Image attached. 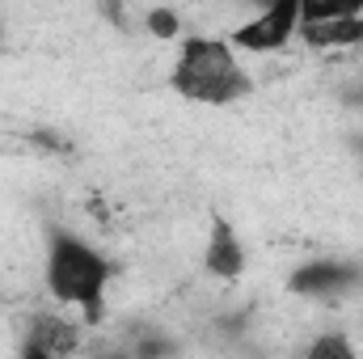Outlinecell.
I'll use <instances>...</instances> for the list:
<instances>
[{
  "label": "cell",
  "instance_id": "5",
  "mask_svg": "<svg viewBox=\"0 0 363 359\" xmlns=\"http://www.w3.org/2000/svg\"><path fill=\"white\" fill-rule=\"evenodd\" d=\"M203 267L211 270L216 279H237L245 270V250H241V237L233 233L228 220H216L211 233H207V250H203Z\"/></svg>",
  "mask_w": 363,
  "mask_h": 359
},
{
  "label": "cell",
  "instance_id": "4",
  "mask_svg": "<svg viewBox=\"0 0 363 359\" xmlns=\"http://www.w3.org/2000/svg\"><path fill=\"white\" fill-rule=\"evenodd\" d=\"M291 38H300V4L296 0H274L262 13H254L250 21H241L228 43L237 51H250V55H274Z\"/></svg>",
  "mask_w": 363,
  "mask_h": 359
},
{
  "label": "cell",
  "instance_id": "9",
  "mask_svg": "<svg viewBox=\"0 0 363 359\" xmlns=\"http://www.w3.org/2000/svg\"><path fill=\"white\" fill-rule=\"evenodd\" d=\"M148 34H157V38H178L182 17L174 9H148Z\"/></svg>",
  "mask_w": 363,
  "mask_h": 359
},
{
  "label": "cell",
  "instance_id": "1",
  "mask_svg": "<svg viewBox=\"0 0 363 359\" xmlns=\"http://www.w3.org/2000/svg\"><path fill=\"white\" fill-rule=\"evenodd\" d=\"M174 89L199 106H228L250 97L254 81L237 60V47L216 34H186L174 60Z\"/></svg>",
  "mask_w": 363,
  "mask_h": 359
},
{
  "label": "cell",
  "instance_id": "2",
  "mask_svg": "<svg viewBox=\"0 0 363 359\" xmlns=\"http://www.w3.org/2000/svg\"><path fill=\"white\" fill-rule=\"evenodd\" d=\"M43 275H47L51 300H60L64 309H81L85 317H101L106 287H110L114 270L106 263V254H97L89 241H81L72 233H55Z\"/></svg>",
  "mask_w": 363,
  "mask_h": 359
},
{
  "label": "cell",
  "instance_id": "11",
  "mask_svg": "<svg viewBox=\"0 0 363 359\" xmlns=\"http://www.w3.org/2000/svg\"><path fill=\"white\" fill-rule=\"evenodd\" d=\"M106 359H123V355H106Z\"/></svg>",
  "mask_w": 363,
  "mask_h": 359
},
{
  "label": "cell",
  "instance_id": "7",
  "mask_svg": "<svg viewBox=\"0 0 363 359\" xmlns=\"http://www.w3.org/2000/svg\"><path fill=\"white\" fill-rule=\"evenodd\" d=\"M30 343H38L51 359H72L81 351V326L68 321V317H60V313H47V317L34 321Z\"/></svg>",
  "mask_w": 363,
  "mask_h": 359
},
{
  "label": "cell",
  "instance_id": "3",
  "mask_svg": "<svg viewBox=\"0 0 363 359\" xmlns=\"http://www.w3.org/2000/svg\"><path fill=\"white\" fill-rule=\"evenodd\" d=\"M300 38L317 51H347L363 43V4H300Z\"/></svg>",
  "mask_w": 363,
  "mask_h": 359
},
{
  "label": "cell",
  "instance_id": "10",
  "mask_svg": "<svg viewBox=\"0 0 363 359\" xmlns=\"http://www.w3.org/2000/svg\"><path fill=\"white\" fill-rule=\"evenodd\" d=\"M21 359H51V355H47L38 343H30V338H26V347H21Z\"/></svg>",
  "mask_w": 363,
  "mask_h": 359
},
{
  "label": "cell",
  "instance_id": "8",
  "mask_svg": "<svg viewBox=\"0 0 363 359\" xmlns=\"http://www.w3.org/2000/svg\"><path fill=\"white\" fill-rule=\"evenodd\" d=\"M308 359H363L347 334H317L313 347H308Z\"/></svg>",
  "mask_w": 363,
  "mask_h": 359
},
{
  "label": "cell",
  "instance_id": "6",
  "mask_svg": "<svg viewBox=\"0 0 363 359\" xmlns=\"http://www.w3.org/2000/svg\"><path fill=\"white\" fill-rule=\"evenodd\" d=\"M355 283V267H347V263H313V267L296 270L291 275V292L296 296H317V300H330V296H338V292H347Z\"/></svg>",
  "mask_w": 363,
  "mask_h": 359
}]
</instances>
